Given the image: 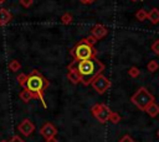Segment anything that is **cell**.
Wrapping results in <instances>:
<instances>
[{
	"instance_id": "obj_1",
	"label": "cell",
	"mask_w": 159,
	"mask_h": 142,
	"mask_svg": "<svg viewBox=\"0 0 159 142\" xmlns=\"http://www.w3.org/2000/svg\"><path fill=\"white\" fill-rule=\"evenodd\" d=\"M68 68H73L77 75L80 77L81 83L84 86H87L94 80L97 75H99L104 70L106 67L97 58H92V59H86L80 62H72L70 63Z\"/></svg>"
},
{
	"instance_id": "obj_2",
	"label": "cell",
	"mask_w": 159,
	"mask_h": 142,
	"mask_svg": "<svg viewBox=\"0 0 159 142\" xmlns=\"http://www.w3.org/2000/svg\"><path fill=\"white\" fill-rule=\"evenodd\" d=\"M50 83L48 80L37 70L34 69L31 72V74L27 77V81H26V89L30 90L32 93V99H40L42 102V106L46 109V102L43 100V91L48 88Z\"/></svg>"
},
{
	"instance_id": "obj_3",
	"label": "cell",
	"mask_w": 159,
	"mask_h": 142,
	"mask_svg": "<svg viewBox=\"0 0 159 142\" xmlns=\"http://www.w3.org/2000/svg\"><path fill=\"white\" fill-rule=\"evenodd\" d=\"M96 54H97V49L94 47L88 46V44L82 43V42H78L71 49V56L73 57V62L92 59V58H96Z\"/></svg>"
},
{
	"instance_id": "obj_4",
	"label": "cell",
	"mask_w": 159,
	"mask_h": 142,
	"mask_svg": "<svg viewBox=\"0 0 159 142\" xmlns=\"http://www.w3.org/2000/svg\"><path fill=\"white\" fill-rule=\"evenodd\" d=\"M130 101L142 111H145V109L148 107V105H150L152 102H154V95H152L149 93V90L144 86L139 88L134 95L130 96Z\"/></svg>"
},
{
	"instance_id": "obj_5",
	"label": "cell",
	"mask_w": 159,
	"mask_h": 142,
	"mask_svg": "<svg viewBox=\"0 0 159 142\" xmlns=\"http://www.w3.org/2000/svg\"><path fill=\"white\" fill-rule=\"evenodd\" d=\"M91 112L92 115L102 123L107 122L108 121V116L111 114V110L107 105L104 104H94L92 107H91Z\"/></svg>"
},
{
	"instance_id": "obj_6",
	"label": "cell",
	"mask_w": 159,
	"mask_h": 142,
	"mask_svg": "<svg viewBox=\"0 0 159 142\" xmlns=\"http://www.w3.org/2000/svg\"><path fill=\"white\" fill-rule=\"evenodd\" d=\"M91 85L93 86V89H94L98 94H104V93L111 88V81H109V79H108L106 75H103V74L101 73L99 75H97V77L94 78V80L91 83Z\"/></svg>"
},
{
	"instance_id": "obj_7",
	"label": "cell",
	"mask_w": 159,
	"mask_h": 142,
	"mask_svg": "<svg viewBox=\"0 0 159 142\" xmlns=\"http://www.w3.org/2000/svg\"><path fill=\"white\" fill-rule=\"evenodd\" d=\"M40 135H41V136L45 138V141H46V140H48V138L56 137V135H57V128H56V126L52 125L51 122H45V123L41 126V128H40Z\"/></svg>"
},
{
	"instance_id": "obj_8",
	"label": "cell",
	"mask_w": 159,
	"mask_h": 142,
	"mask_svg": "<svg viewBox=\"0 0 159 142\" xmlns=\"http://www.w3.org/2000/svg\"><path fill=\"white\" fill-rule=\"evenodd\" d=\"M108 33V30L106 26L101 25V23H96L92 28H91V36H93L97 41L99 40H103Z\"/></svg>"
},
{
	"instance_id": "obj_9",
	"label": "cell",
	"mask_w": 159,
	"mask_h": 142,
	"mask_svg": "<svg viewBox=\"0 0 159 142\" xmlns=\"http://www.w3.org/2000/svg\"><path fill=\"white\" fill-rule=\"evenodd\" d=\"M17 130H19L20 133H22V135H25V136H30V135L34 132V130H35V125H34L29 119H25V120H22V121L19 123Z\"/></svg>"
},
{
	"instance_id": "obj_10",
	"label": "cell",
	"mask_w": 159,
	"mask_h": 142,
	"mask_svg": "<svg viewBox=\"0 0 159 142\" xmlns=\"http://www.w3.org/2000/svg\"><path fill=\"white\" fill-rule=\"evenodd\" d=\"M11 17H12V15L7 9H4V7L0 9V26L6 25L11 20Z\"/></svg>"
},
{
	"instance_id": "obj_11",
	"label": "cell",
	"mask_w": 159,
	"mask_h": 142,
	"mask_svg": "<svg viewBox=\"0 0 159 142\" xmlns=\"http://www.w3.org/2000/svg\"><path fill=\"white\" fill-rule=\"evenodd\" d=\"M147 19L152 22V23H158L159 22V10L157 7L152 9L150 11H148V15H147Z\"/></svg>"
},
{
	"instance_id": "obj_12",
	"label": "cell",
	"mask_w": 159,
	"mask_h": 142,
	"mask_svg": "<svg viewBox=\"0 0 159 142\" xmlns=\"http://www.w3.org/2000/svg\"><path fill=\"white\" fill-rule=\"evenodd\" d=\"M145 112H147L150 117H155V116H158V115H159V105H157L155 101L152 102V104L148 105V107L145 109Z\"/></svg>"
},
{
	"instance_id": "obj_13",
	"label": "cell",
	"mask_w": 159,
	"mask_h": 142,
	"mask_svg": "<svg viewBox=\"0 0 159 142\" xmlns=\"http://www.w3.org/2000/svg\"><path fill=\"white\" fill-rule=\"evenodd\" d=\"M67 78H68V80L72 83V84H78V83H81V80H80V77L77 75V73L75 72V69L73 68H68V74H67Z\"/></svg>"
},
{
	"instance_id": "obj_14",
	"label": "cell",
	"mask_w": 159,
	"mask_h": 142,
	"mask_svg": "<svg viewBox=\"0 0 159 142\" xmlns=\"http://www.w3.org/2000/svg\"><path fill=\"white\" fill-rule=\"evenodd\" d=\"M19 96H20V99H21L22 101L29 102V101L32 99V93H31L30 90H27V89H24V90H21V91L19 93Z\"/></svg>"
},
{
	"instance_id": "obj_15",
	"label": "cell",
	"mask_w": 159,
	"mask_h": 142,
	"mask_svg": "<svg viewBox=\"0 0 159 142\" xmlns=\"http://www.w3.org/2000/svg\"><path fill=\"white\" fill-rule=\"evenodd\" d=\"M27 74H25V73H21V74H19L17 77H16V80H17V83H19V85L22 88V89H26V81H27Z\"/></svg>"
},
{
	"instance_id": "obj_16",
	"label": "cell",
	"mask_w": 159,
	"mask_h": 142,
	"mask_svg": "<svg viewBox=\"0 0 159 142\" xmlns=\"http://www.w3.org/2000/svg\"><path fill=\"white\" fill-rule=\"evenodd\" d=\"M158 68H159V64H158V62H157V61H154V59L149 61V62H148V64H147V69H148L150 73L157 72V70H158Z\"/></svg>"
},
{
	"instance_id": "obj_17",
	"label": "cell",
	"mask_w": 159,
	"mask_h": 142,
	"mask_svg": "<svg viewBox=\"0 0 159 142\" xmlns=\"http://www.w3.org/2000/svg\"><path fill=\"white\" fill-rule=\"evenodd\" d=\"M20 68H21V64H20L19 61H16V59L10 61V63H9V69H10L11 72H17V70H20Z\"/></svg>"
},
{
	"instance_id": "obj_18",
	"label": "cell",
	"mask_w": 159,
	"mask_h": 142,
	"mask_svg": "<svg viewBox=\"0 0 159 142\" xmlns=\"http://www.w3.org/2000/svg\"><path fill=\"white\" fill-rule=\"evenodd\" d=\"M73 20V16L70 14V12H65L62 16H61V22L65 23V25H70Z\"/></svg>"
},
{
	"instance_id": "obj_19",
	"label": "cell",
	"mask_w": 159,
	"mask_h": 142,
	"mask_svg": "<svg viewBox=\"0 0 159 142\" xmlns=\"http://www.w3.org/2000/svg\"><path fill=\"white\" fill-rule=\"evenodd\" d=\"M108 121H111L112 123H118L119 121H120V115H118L117 112H113V111H111V114H109V116H108Z\"/></svg>"
},
{
	"instance_id": "obj_20",
	"label": "cell",
	"mask_w": 159,
	"mask_h": 142,
	"mask_svg": "<svg viewBox=\"0 0 159 142\" xmlns=\"http://www.w3.org/2000/svg\"><path fill=\"white\" fill-rule=\"evenodd\" d=\"M147 15H148V12H147L144 9H139V10L135 12V17H137L139 21H144V20H147Z\"/></svg>"
},
{
	"instance_id": "obj_21",
	"label": "cell",
	"mask_w": 159,
	"mask_h": 142,
	"mask_svg": "<svg viewBox=\"0 0 159 142\" xmlns=\"http://www.w3.org/2000/svg\"><path fill=\"white\" fill-rule=\"evenodd\" d=\"M139 74H140V70H139L137 67H134V65L128 69V75L132 77V78H138Z\"/></svg>"
},
{
	"instance_id": "obj_22",
	"label": "cell",
	"mask_w": 159,
	"mask_h": 142,
	"mask_svg": "<svg viewBox=\"0 0 159 142\" xmlns=\"http://www.w3.org/2000/svg\"><path fill=\"white\" fill-rule=\"evenodd\" d=\"M80 42H82V43H86V44H88V46H94L96 44V42H97V40L93 37V36H88V37H86V38H83V40H81Z\"/></svg>"
},
{
	"instance_id": "obj_23",
	"label": "cell",
	"mask_w": 159,
	"mask_h": 142,
	"mask_svg": "<svg viewBox=\"0 0 159 142\" xmlns=\"http://www.w3.org/2000/svg\"><path fill=\"white\" fill-rule=\"evenodd\" d=\"M19 2L22 7H30L34 4V0H19Z\"/></svg>"
},
{
	"instance_id": "obj_24",
	"label": "cell",
	"mask_w": 159,
	"mask_h": 142,
	"mask_svg": "<svg viewBox=\"0 0 159 142\" xmlns=\"http://www.w3.org/2000/svg\"><path fill=\"white\" fill-rule=\"evenodd\" d=\"M152 51L155 53V54H159V40L154 41L153 44H152Z\"/></svg>"
},
{
	"instance_id": "obj_25",
	"label": "cell",
	"mask_w": 159,
	"mask_h": 142,
	"mask_svg": "<svg viewBox=\"0 0 159 142\" xmlns=\"http://www.w3.org/2000/svg\"><path fill=\"white\" fill-rule=\"evenodd\" d=\"M118 142H134V140H133L129 135H124V136H123Z\"/></svg>"
},
{
	"instance_id": "obj_26",
	"label": "cell",
	"mask_w": 159,
	"mask_h": 142,
	"mask_svg": "<svg viewBox=\"0 0 159 142\" xmlns=\"http://www.w3.org/2000/svg\"><path fill=\"white\" fill-rule=\"evenodd\" d=\"M7 142H25L20 136H17V135H15V136H12Z\"/></svg>"
},
{
	"instance_id": "obj_27",
	"label": "cell",
	"mask_w": 159,
	"mask_h": 142,
	"mask_svg": "<svg viewBox=\"0 0 159 142\" xmlns=\"http://www.w3.org/2000/svg\"><path fill=\"white\" fill-rule=\"evenodd\" d=\"M94 1L96 0H80V2H82V4H92Z\"/></svg>"
},
{
	"instance_id": "obj_28",
	"label": "cell",
	"mask_w": 159,
	"mask_h": 142,
	"mask_svg": "<svg viewBox=\"0 0 159 142\" xmlns=\"http://www.w3.org/2000/svg\"><path fill=\"white\" fill-rule=\"evenodd\" d=\"M46 142H57V138H56V137H52V138L46 140Z\"/></svg>"
},
{
	"instance_id": "obj_29",
	"label": "cell",
	"mask_w": 159,
	"mask_h": 142,
	"mask_svg": "<svg viewBox=\"0 0 159 142\" xmlns=\"http://www.w3.org/2000/svg\"><path fill=\"white\" fill-rule=\"evenodd\" d=\"M5 1H6V0H0V5H2V4L5 2Z\"/></svg>"
},
{
	"instance_id": "obj_30",
	"label": "cell",
	"mask_w": 159,
	"mask_h": 142,
	"mask_svg": "<svg viewBox=\"0 0 159 142\" xmlns=\"http://www.w3.org/2000/svg\"><path fill=\"white\" fill-rule=\"evenodd\" d=\"M157 135H158V137H159V130H158V132H157Z\"/></svg>"
},
{
	"instance_id": "obj_31",
	"label": "cell",
	"mask_w": 159,
	"mask_h": 142,
	"mask_svg": "<svg viewBox=\"0 0 159 142\" xmlns=\"http://www.w3.org/2000/svg\"><path fill=\"white\" fill-rule=\"evenodd\" d=\"M1 142H7V141H1Z\"/></svg>"
},
{
	"instance_id": "obj_32",
	"label": "cell",
	"mask_w": 159,
	"mask_h": 142,
	"mask_svg": "<svg viewBox=\"0 0 159 142\" xmlns=\"http://www.w3.org/2000/svg\"><path fill=\"white\" fill-rule=\"evenodd\" d=\"M132 1H135V0H132Z\"/></svg>"
}]
</instances>
